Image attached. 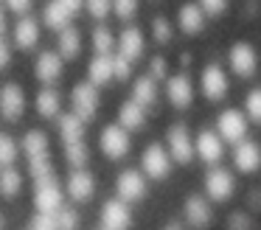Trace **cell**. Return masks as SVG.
I'll return each instance as SVG.
<instances>
[{
  "label": "cell",
  "instance_id": "obj_1",
  "mask_svg": "<svg viewBox=\"0 0 261 230\" xmlns=\"http://www.w3.org/2000/svg\"><path fill=\"white\" fill-rule=\"evenodd\" d=\"M34 205L37 211L42 213H57L62 208V188H59L57 177H42L37 180V188H34Z\"/></svg>",
  "mask_w": 261,
  "mask_h": 230
},
{
  "label": "cell",
  "instance_id": "obj_2",
  "mask_svg": "<svg viewBox=\"0 0 261 230\" xmlns=\"http://www.w3.org/2000/svg\"><path fill=\"white\" fill-rule=\"evenodd\" d=\"M101 151L107 157H124L129 151V129L121 126V123H113L101 132Z\"/></svg>",
  "mask_w": 261,
  "mask_h": 230
},
{
  "label": "cell",
  "instance_id": "obj_3",
  "mask_svg": "<svg viewBox=\"0 0 261 230\" xmlns=\"http://www.w3.org/2000/svg\"><path fill=\"white\" fill-rule=\"evenodd\" d=\"M169 151H171V160L182 163L186 166L194 155V146H191V135H188L186 123H174L169 129Z\"/></svg>",
  "mask_w": 261,
  "mask_h": 230
},
{
  "label": "cell",
  "instance_id": "obj_4",
  "mask_svg": "<svg viewBox=\"0 0 261 230\" xmlns=\"http://www.w3.org/2000/svg\"><path fill=\"white\" fill-rule=\"evenodd\" d=\"M143 171L149 174L152 180H160V177H166V174L171 171V157H169V151L163 149L160 143H152L146 151H143Z\"/></svg>",
  "mask_w": 261,
  "mask_h": 230
},
{
  "label": "cell",
  "instance_id": "obj_5",
  "mask_svg": "<svg viewBox=\"0 0 261 230\" xmlns=\"http://www.w3.org/2000/svg\"><path fill=\"white\" fill-rule=\"evenodd\" d=\"M25 110V95H23V87L20 84H6L0 90V112L6 121H17Z\"/></svg>",
  "mask_w": 261,
  "mask_h": 230
},
{
  "label": "cell",
  "instance_id": "obj_6",
  "mask_svg": "<svg viewBox=\"0 0 261 230\" xmlns=\"http://www.w3.org/2000/svg\"><path fill=\"white\" fill-rule=\"evenodd\" d=\"M98 84L93 82H82L73 87V112L76 115H82L87 121V118H93V112H96L98 107V93H96Z\"/></svg>",
  "mask_w": 261,
  "mask_h": 230
},
{
  "label": "cell",
  "instance_id": "obj_7",
  "mask_svg": "<svg viewBox=\"0 0 261 230\" xmlns=\"http://www.w3.org/2000/svg\"><path fill=\"white\" fill-rule=\"evenodd\" d=\"M247 132V121L239 110H227L219 115V135L222 140H230V143H239Z\"/></svg>",
  "mask_w": 261,
  "mask_h": 230
},
{
  "label": "cell",
  "instance_id": "obj_8",
  "mask_svg": "<svg viewBox=\"0 0 261 230\" xmlns=\"http://www.w3.org/2000/svg\"><path fill=\"white\" fill-rule=\"evenodd\" d=\"M132 222L129 208H126V199H110L101 211V224L107 230H121Z\"/></svg>",
  "mask_w": 261,
  "mask_h": 230
},
{
  "label": "cell",
  "instance_id": "obj_9",
  "mask_svg": "<svg viewBox=\"0 0 261 230\" xmlns=\"http://www.w3.org/2000/svg\"><path fill=\"white\" fill-rule=\"evenodd\" d=\"M233 163H236V168H239V171H244V174L258 171V168H261V146L253 143V140L239 143L236 155H233Z\"/></svg>",
  "mask_w": 261,
  "mask_h": 230
},
{
  "label": "cell",
  "instance_id": "obj_10",
  "mask_svg": "<svg viewBox=\"0 0 261 230\" xmlns=\"http://www.w3.org/2000/svg\"><path fill=\"white\" fill-rule=\"evenodd\" d=\"M205 188H208V196L216 202L227 199L233 191V174L225 171V168H214V171L208 174V180H205Z\"/></svg>",
  "mask_w": 261,
  "mask_h": 230
},
{
  "label": "cell",
  "instance_id": "obj_11",
  "mask_svg": "<svg viewBox=\"0 0 261 230\" xmlns=\"http://www.w3.org/2000/svg\"><path fill=\"white\" fill-rule=\"evenodd\" d=\"M202 90L211 101H219L222 95L227 93V79H225V73H222L219 65H208L202 70Z\"/></svg>",
  "mask_w": 261,
  "mask_h": 230
},
{
  "label": "cell",
  "instance_id": "obj_12",
  "mask_svg": "<svg viewBox=\"0 0 261 230\" xmlns=\"http://www.w3.org/2000/svg\"><path fill=\"white\" fill-rule=\"evenodd\" d=\"M34 70H37V79H40V82H45V84L57 82V79L62 76V54H54V50L40 54Z\"/></svg>",
  "mask_w": 261,
  "mask_h": 230
},
{
  "label": "cell",
  "instance_id": "obj_13",
  "mask_svg": "<svg viewBox=\"0 0 261 230\" xmlns=\"http://www.w3.org/2000/svg\"><path fill=\"white\" fill-rule=\"evenodd\" d=\"M146 194V180L141 177V171H124L118 177V196L126 202H135Z\"/></svg>",
  "mask_w": 261,
  "mask_h": 230
},
{
  "label": "cell",
  "instance_id": "obj_14",
  "mask_svg": "<svg viewBox=\"0 0 261 230\" xmlns=\"http://www.w3.org/2000/svg\"><path fill=\"white\" fill-rule=\"evenodd\" d=\"M230 67L239 73V76L247 79L250 73L255 70V50L250 48L247 42H239L230 48Z\"/></svg>",
  "mask_w": 261,
  "mask_h": 230
},
{
  "label": "cell",
  "instance_id": "obj_15",
  "mask_svg": "<svg viewBox=\"0 0 261 230\" xmlns=\"http://www.w3.org/2000/svg\"><path fill=\"white\" fill-rule=\"evenodd\" d=\"M68 194L73 202H85L93 196V177L85 171V168H76L68 180Z\"/></svg>",
  "mask_w": 261,
  "mask_h": 230
},
{
  "label": "cell",
  "instance_id": "obj_16",
  "mask_svg": "<svg viewBox=\"0 0 261 230\" xmlns=\"http://www.w3.org/2000/svg\"><path fill=\"white\" fill-rule=\"evenodd\" d=\"M169 98L174 107H188L194 98V90H191V82H188L186 73H177V76L169 79Z\"/></svg>",
  "mask_w": 261,
  "mask_h": 230
},
{
  "label": "cell",
  "instance_id": "obj_17",
  "mask_svg": "<svg viewBox=\"0 0 261 230\" xmlns=\"http://www.w3.org/2000/svg\"><path fill=\"white\" fill-rule=\"evenodd\" d=\"M197 151H199V157H202L205 163H216L222 157V135H216V132H199V138H197Z\"/></svg>",
  "mask_w": 261,
  "mask_h": 230
},
{
  "label": "cell",
  "instance_id": "obj_18",
  "mask_svg": "<svg viewBox=\"0 0 261 230\" xmlns=\"http://www.w3.org/2000/svg\"><path fill=\"white\" fill-rule=\"evenodd\" d=\"M118 54L126 56L129 62L143 54V37L138 28H124V34L118 37Z\"/></svg>",
  "mask_w": 261,
  "mask_h": 230
},
{
  "label": "cell",
  "instance_id": "obj_19",
  "mask_svg": "<svg viewBox=\"0 0 261 230\" xmlns=\"http://www.w3.org/2000/svg\"><path fill=\"white\" fill-rule=\"evenodd\" d=\"M37 39H40V25H37V20L23 17V20L14 25V45H17V48H34Z\"/></svg>",
  "mask_w": 261,
  "mask_h": 230
},
{
  "label": "cell",
  "instance_id": "obj_20",
  "mask_svg": "<svg viewBox=\"0 0 261 230\" xmlns=\"http://www.w3.org/2000/svg\"><path fill=\"white\" fill-rule=\"evenodd\" d=\"M186 219H188V224H194V227L208 224L211 222L208 199H202V196H188V199H186Z\"/></svg>",
  "mask_w": 261,
  "mask_h": 230
},
{
  "label": "cell",
  "instance_id": "obj_21",
  "mask_svg": "<svg viewBox=\"0 0 261 230\" xmlns=\"http://www.w3.org/2000/svg\"><path fill=\"white\" fill-rule=\"evenodd\" d=\"M59 132H62L65 143H73V140H85V118L70 112V115L59 118Z\"/></svg>",
  "mask_w": 261,
  "mask_h": 230
},
{
  "label": "cell",
  "instance_id": "obj_22",
  "mask_svg": "<svg viewBox=\"0 0 261 230\" xmlns=\"http://www.w3.org/2000/svg\"><path fill=\"white\" fill-rule=\"evenodd\" d=\"M70 14H73V11H70L68 6L62 3V0H51V3L45 6V14H42V20H45L48 28H57V31H59V28L68 25Z\"/></svg>",
  "mask_w": 261,
  "mask_h": 230
},
{
  "label": "cell",
  "instance_id": "obj_23",
  "mask_svg": "<svg viewBox=\"0 0 261 230\" xmlns=\"http://www.w3.org/2000/svg\"><path fill=\"white\" fill-rule=\"evenodd\" d=\"M79 48H82L79 31H76L73 25L59 28V54H62V59H76V56H79Z\"/></svg>",
  "mask_w": 261,
  "mask_h": 230
},
{
  "label": "cell",
  "instance_id": "obj_24",
  "mask_svg": "<svg viewBox=\"0 0 261 230\" xmlns=\"http://www.w3.org/2000/svg\"><path fill=\"white\" fill-rule=\"evenodd\" d=\"M87 73H90V82H93V84H107L110 79L115 76V70H113V59H110V54H98L96 59L90 62Z\"/></svg>",
  "mask_w": 261,
  "mask_h": 230
},
{
  "label": "cell",
  "instance_id": "obj_25",
  "mask_svg": "<svg viewBox=\"0 0 261 230\" xmlns=\"http://www.w3.org/2000/svg\"><path fill=\"white\" fill-rule=\"evenodd\" d=\"M143 110H146V107L138 104L135 98L126 101V104L121 107V112H118V123L126 126V129H141L143 126Z\"/></svg>",
  "mask_w": 261,
  "mask_h": 230
},
{
  "label": "cell",
  "instance_id": "obj_26",
  "mask_svg": "<svg viewBox=\"0 0 261 230\" xmlns=\"http://www.w3.org/2000/svg\"><path fill=\"white\" fill-rule=\"evenodd\" d=\"M20 185H23V177H20L17 168H12V166L0 168V196H6V199L17 196L20 194Z\"/></svg>",
  "mask_w": 261,
  "mask_h": 230
},
{
  "label": "cell",
  "instance_id": "obj_27",
  "mask_svg": "<svg viewBox=\"0 0 261 230\" xmlns=\"http://www.w3.org/2000/svg\"><path fill=\"white\" fill-rule=\"evenodd\" d=\"M154 95H158V90H154V76L152 73H149V76H141L135 82V87H132V98H135L138 104H143V107H152Z\"/></svg>",
  "mask_w": 261,
  "mask_h": 230
},
{
  "label": "cell",
  "instance_id": "obj_28",
  "mask_svg": "<svg viewBox=\"0 0 261 230\" xmlns=\"http://www.w3.org/2000/svg\"><path fill=\"white\" fill-rule=\"evenodd\" d=\"M23 151L29 160L31 157H40V155H48V135L40 132V129H31L23 138Z\"/></svg>",
  "mask_w": 261,
  "mask_h": 230
},
{
  "label": "cell",
  "instance_id": "obj_29",
  "mask_svg": "<svg viewBox=\"0 0 261 230\" xmlns=\"http://www.w3.org/2000/svg\"><path fill=\"white\" fill-rule=\"evenodd\" d=\"M202 11L205 9H199V6H194V3H188V6H182L180 9V28L186 34H199V28H202Z\"/></svg>",
  "mask_w": 261,
  "mask_h": 230
},
{
  "label": "cell",
  "instance_id": "obj_30",
  "mask_svg": "<svg viewBox=\"0 0 261 230\" xmlns=\"http://www.w3.org/2000/svg\"><path fill=\"white\" fill-rule=\"evenodd\" d=\"M37 112H40L42 118H57L59 112V93L57 90H40V95H37Z\"/></svg>",
  "mask_w": 261,
  "mask_h": 230
},
{
  "label": "cell",
  "instance_id": "obj_31",
  "mask_svg": "<svg viewBox=\"0 0 261 230\" xmlns=\"http://www.w3.org/2000/svg\"><path fill=\"white\" fill-rule=\"evenodd\" d=\"M65 157L73 168H85L87 163V146L85 140H73V143H65Z\"/></svg>",
  "mask_w": 261,
  "mask_h": 230
},
{
  "label": "cell",
  "instance_id": "obj_32",
  "mask_svg": "<svg viewBox=\"0 0 261 230\" xmlns=\"http://www.w3.org/2000/svg\"><path fill=\"white\" fill-rule=\"evenodd\" d=\"M14 160H17V143L9 135H0V168L12 166Z\"/></svg>",
  "mask_w": 261,
  "mask_h": 230
},
{
  "label": "cell",
  "instance_id": "obj_33",
  "mask_svg": "<svg viewBox=\"0 0 261 230\" xmlns=\"http://www.w3.org/2000/svg\"><path fill=\"white\" fill-rule=\"evenodd\" d=\"M29 171H31V177H34V183L37 180H42V177H51V160H48V155H40V157H31L29 160Z\"/></svg>",
  "mask_w": 261,
  "mask_h": 230
},
{
  "label": "cell",
  "instance_id": "obj_34",
  "mask_svg": "<svg viewBox=\"0 0 261 230\" xmlns=\"http://www.w3.org/2000/svg\"><path fill=\"white\" fill-rule=\"evenodd\" d=\"M93 48H96V54H110L113 50V34L107 28H96L93 31Z\"/></svg>",
  "mask_w": 261,
  "mask_h": 230
},
{
  "label": "cell",
  "instance_id": "obj_35",
  "mask_svg": "<svg viewBox=\"0 0 261 230\" xmlns=\"http://www.w3.org/2000/svg\"><path fill=\"white\" fill-rule=\"evenodd\" d=\"M152 31H154V39H158V42H169L171 39V22L163 20V17H158V20L152 22Z\"/></svg>",
  "mask_w": 261,
  "mask_h": 230
},
{
  "label": "cell",
  "instance_id": "obj_36",
  "mask_svg": "<svg viewBox=\"0 0 261 230\" xmlns=\"http://www.w3.org/2000/svg\"><path fill=\"white\" fill-rule=\"evenodd\" d=\"M31 227H40V230L59 227V222H57V213H42V211H37V216L31 219Z\"/></svg>",
  "mask_w": 261,
  "mask_h": 230
},
{
  "label": "cell",
  "instance_id": "obj_37",
  "mask_svg": "<svg viewBox=\"0 0 261 230\" xmlns=\"http://www.w3.org/2000/svg\"><path fill=\"white\" fill-rule=\"evenodd\" d=\"M247 112L255 123H261V90H253L247 95Z\"/></svg>",
  "mask_w": 261,
  "mask_h": 230
},
{
  "label": "cell",
  "instance_id": "obj_38",
  "mask_svg": "<svg viewBox=\"0 0 261 230\" xmlns=\"http://www.w3.org/2000/svg\"><path fill=\"white\" fill-rule=\"evenodd\" d=\"M113 9H115V14H118L121 20H126V17H132V14H135L138 0H113Z\"/></svg>",
  "mask_w": 261,
  "mask_h": 230
},
{
  "label": "cell",
  "instance_id": "obj_39",
  "mask_svg": "<svg viewBox=\"0 0 261 230\" xmlns=\"http://www.w3.org/2000/svg\"><path fill=\"white\" fill-rule=\"evenodd\" d=\"M110 6H113V0H87V11H90L96 20H101V17H107Z\"/></svg>",
  "mask_w": 261,
  "mask_h": 230
},
{
  "label": "cell",
  "instance_id": "obj_40",
  "mask_svg": "<svg viewBox=\"0 0 261 230\" xmlns=\"http://www.w3.org/2000/svg\"><path fill=\"white\" fill-rule=\"evenodd\" d=\"M57 222H59V227H76V224H79V216H76L73 211H68V208H59Z\"/></svg>",
  "mask_w": 261,
  "mask_h": 230
},
{
  "label": "cell",
  "instance_id": "obj_41",
  "mask_svg": "<svg viewBox=\"0 0 261 230\" xmlns=\"http://www.w3.org/2000/svg\"><path fill=\"white\" fill-rule=\"evenodd\" d=\"M113 70H115V79H121V82H124V79H129V59L118 54L113 59Z\"/></svg>",
  "mask_w": 261,
  "mask_h": 230
},
{
  "label": "cell",
  "instance_id": "obj_42",
  "mask_svg": "<svg viewBox=\"0 0 261 230\" xmlns=\"http://www.w3.org/2000/svg\"><path fill=\"white\" fill-rule=\"evenodd\" d=\"M202 9L208 11L211 17H216V14L225 11V0H202Z\"/></svg>",
  "mask_w": 261,
  "mask_h": 230
},
{
  "label": "cell",
  "instance_id": "obj_43",
  "mask_svg": "<svg viewBox=\"0 0 261 230\" xmlns=\"http://www.w3.org/2000/svg\"><path fill=\"white\" fill-rule=\"evenodd\" d=\"M149 73H152L154 79H163V76H166V59H163V56H154V59H152V67H149Z\"/></svg>",
  "mask_w": 261,
  "mask_h": 230
},
{
  "label": "cell",
  "instance_id": "obj_44",
  "mask_svg": "<svg viewBox=\"0 0 261 230\" xmlns=\"http://www.w3.org/2000/svg\"><path fill=\"white\" fill-rule=\"evenodd\" d=\"M227 224H230V227H247V224H253V219H247V216H242V213H236V216L227 219Z\"/></svg>",
  "mask_w": 261,
  "mask_h": 230
},
{
  "label": "cell",
  "instance_id": "obj_45",
  "mask_svg": "<svg viewBox=\"0 0 261 230\" xmlns=\"http://www.w3.org/2000/svg\"><path fill=\"white\" fill-rule=\"evenodd\" d=\"M9 59H12V50H9V45L3 42V39H0V70H3V67L9 65Z\"/></svg>",
  "mask_w": 261,
  "mask_h": 230
},
{
  "label": "cell",
  "instance_id": "obj_46",
  "mask_svg": "<svg viewBox=\"0 0 261 230\" xmlns=\"http://www.w3.org/2000/svg\"><path fill=\"white\" fill-rule=\"evenodd\" d=\"M6 3H9V9H12V11H20V14H23V11H29L31 0H6Z\"/></svg>",
  "mask_w": 261,
  "mask_h": 230
},
{
  "label": "cell",
  "instance_id": "obj_47",
  "mask_svg": "<svg viewBox=\"0 0 261 230\" xmlns=\"http://www.w3.org/2000/svg\"><path fill=\"white\" fill-rule=\"evenodd\" d=\"M62 3H65V6H68V9H70V11H73V14H76V11H79V9H82V3H85V0H62Z\"/></svg>",
  "mask_w": 261,
  "mask_h": 230
},
{
  "label": "cell",
  "instance_id": "obj_48",
  "mask_svg": "<svg viewBox=\"0 0 261 230\" xmlns=\"http://www.w3.org/2000/svg\"><path fill=\"white\" fill-rule=\"evenodd\" d=\"M3 31H6V14L0 11V37H3Z\"/></svg>",
  "mask_w": 261,
  "mask_h": 230
},
{
  "label": "cell",
  "instance_id": "obj_49",
  "mask_svg": "<svg viewBox=\"0 0 261 230\" xmlns=\"http://www.w3.org/2000/svg\"><path fill=\"white\" fill-rule=\"evenodd\" d=\"M0 224H3V216H0Z\"/></svg>",
  "mask_w": 261,
  "mask_h": 230
}]
</instances>
